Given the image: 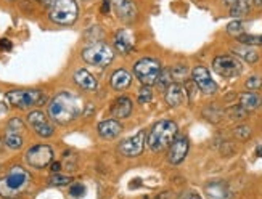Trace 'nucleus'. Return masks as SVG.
Returning a JSON list of instances; mask_svg holds the SVG:
<instances>
[{
	"label": "nucleus",
	"instance_id": "f257e3e1",
	"mask_svg": "<svg viewBox=\"0 0 262 199\" xmlns=\"http://www.w3.org/2000/svg\"><path fill=\"white\" fill-rule=\"evenodd\" d=\"M84 111V103L77 95L70 92H60L49 104V116L53 122L66 125L76 121Z\"/></svg>",
	"mask_w": 262,
	"mask_h": 199
},
{
	"label": "nucleus",
	"instance_id": "f03ea898",
	"mask_svg": "<svg viewBox=\"0 0 262 199\" xmlns=\"http://www.w3.org/2000/svg\"><path fill=\"white\" fill-rule=\"evenodd\" d=\"M31 183V173L19 166H15L8 170L7 175L0 179V196L11 199L19 196Z\"/></svg>",
	"mask_w": 262,
	"mask_h": 199
},
{
	"label": "nucleus",
	"instance_id": "7ed1b4c3",
	"mask_svg": "<svg viewBox=\"0 0 262 199\" xmlns=\"http://www.w3.org/2000/svg\"><path fill=\"white\" fill-rule=\"evenodd\" d=\"M177 132L179 127L174 121H159L151 127L150 134H148L146 145L155 153H159V151H163L172 145V142L177 137Z\"/></svg>",
	"mask_w": 262,
	"mask_h": 199
},
{
	"label": "nucleus",
	"instance_id": "20e7f679",
	"mask_svg": "<svg viewBox=\"0 0 262 199\" xmlns=\"http://www.w3.org/2000/svg\"><path fill=\"white\" fill-rule=\"evenodd\" d=\"M77 15L79 7L74 0H56L49 11L50 21L60 26H71L73 23H76Z\"/></svg>",
	"mask_w": 262,
	"mask_h": 199
},
{
	"label": "nucleus",
	"instance_id": "39448f33",
	"mask_svg": "<svg viewBox=\"0 0 262 199\" xmlns=\"http://www.w3.org/2000/svg\"><path fill=\"white\" fill-rule=\"evenodd\" d=\"M113 58H115V52L103 42L90 43L82 50V60L97 68H106L113 61Z\"/></svg>",
	"mask_w": 262,
	"mask_h": 199
},
{
	"label": "nucleus",
	"instance_id": "423d86ee",
	"mask_svg": "<svg viewBox=\"0 0 262 199\" xmlns=\"http://www.w3.org/2000/svg\"><path fill=\"white\" fill-rule=\"evenodd\" d=\"M8 104L19 109H28L32 106H40L45 101V97L40 90H11L5 93Z\"/></svg>",
	"mask_w": 262,
	"mask_h": 199
},
{
	"label": "nucleus",
	"instance_id": "0eeeda50",
	"mask_svg": "<svg viewBox=\"0 0 262 199\" xmlns=\"http://www.w3.org/2000/svg\"><path fill=\"white\" fill-rule=\"evenodd\" d=\"M134 74L142 85H153L161 74V63L155 58H142L134 64Z\"/></svg>",
	"mask_w": 262,
	"mask_h": 199
},
{
	"label": "nucleus",
	"instance_id": "6e6552de",
	"mask_svg": "<svg viewBox=\"0 0 262 199\" xmlns=\"http://www.w3.org/2000/svg\"><path fill=\"white\" fill-rule=\"evenodd\" d=\"M212 69L224 79H235L243 73V64L233 55H221L212 60Z\"/></svg>",
	"mask_w": 262,
	"mask_h": 199
},
{
	"label": "nucleus",
	"instance_id": "1a4fd4ad",
	"mask_svg": "<svg viewBox=\"0 0 262 199\" xmlns=\"http://www.w3.org/2000/svg\"><path fill=\"white\" fill-rule=\"evenodd\" d=\"M26 162L34 169H45L53 159V149L49 145H36L26 151Z\"/></svg>",
	"mask_w": 262,
	"mask_h": 199
},
{
	"label": "nucleus",
	"instance_id": "9d476101",
	"mask_svg": "<svg viewBox=\"0 0 262 199\" xmlns=\"http://www.w3.org/2000/svg\"><path fill=\"white\" fill-rule=\"evenodd\" d=\"M145 137H146V132L145 130H140L137 135L126 138L119 145V153L122 156H126V158H137V156H140L143 148H145V143H146L145 142Z\"/></svg>",
	"mask_w": 262,
	"mask_h": 199
},
{
	"label": "nucleus",
	"instance_id": "9b49d317",
	"mask_svg": "<svg viewBox=\"0 0 262 199\" xmlns=\"http://www.w3.org/2000/svg\"><path fill=\"white\" fill-rule=\"evenodd\" d=\"M28 124L34 128V132H36L42 138H49L55 132L52 122L47 119V116H45L43 113H40V111L29 113L28 114Z\"/></svg>",
	"mask_w": 262,
	"mask_h": 199
},
{
	"label": "nucleus",
	"instance_id": "f8f14e48",
	"mask_svg": "<svg viewBox=\"0 0 262 199\" xmlns=\"http://www.w3.org/2000/svg\"><path fill=\"white\" fill-rule=\"evenodd\" d=\"M191 79L198 85L200 92L206 93V95H212V93L217 92V84L212 80L211 73L204 66H196L195 69H193Z\"/></svg>",
	"mask_w": 262,
	"mask_h": 199
},
{
	"label": "nucleus",
	"instance_id": "ddd939ff",
	"mask_svg": "<svg viewBox=\"0 0 262 199\" xmlns=\"http://www.w3.org/2000/svg\"><path fill=\"white\" fill-rule=\"evenodd\" d=\"M188 149H190V143H188V138L187 137H179L176 138L172 145L169 148V153H167V161L170 164H180L182 161L185 159V156L188 154Z\"/></svg>",
	"mask_w": 262,
	"mask_h": 199
},
{
	"label": "nucleus",
	"instance_id": "4468645a",
	"mask_svg": "<svg viewBox=\"0 0 262 199\" xmlns=\"http://www.w3.org/2000/svg\"><path fill=\"white\" fill-rule=\"evenodd\" d=\"M111 7L115 8L116 15L122 21H134L137 16V7L132 0H110Z\"/></svg>",
	"mask_w": 262,
	"mask_h": 199
},
{
	"label": "nucleus",
	"instance_id": "2eb2a0df",
	"mask_svg": "<svg viewBox=\"0 0 262 199\" xmlns=\"http://www.w3.org/2000/svg\"><path fill=\"white\" fill-rule=\"evenodd\" d=\"M185 87L179 82H172L166 90V103L170 108H177L185 101Z\"/></svg>",
	"mask_w": 262,
	"mask_h": 199
},
{
	"label": "nucleus",
	"instance_id": "dca6fc26",
	"mask_svg": "<svg viewBox=\"0 0 262 199\" xmlns=\"http://www.w3.org/2000/svg\"><path fill=\"white\" fill-rule=\"evenodd\" d=\"M130 113H132V101L127 97H119L118 100H115L111 106V116L118 121L129 118Z\"/></svg>",
	"mask_w": 262,
	"mask_h": 199
},
{
	"label": "nucleus",
	"instance_id": "f3484780",
	"mask_svg": "<svg viewBox=\"0 0 262 199\" xmlns=\"http://www.w3.org/2000/svg\"><path fill=\"white\" fill-rule=\"evenodd\" d=\"M97 130H98L100 137H103L106 140H113V138H116L118 135H121L122 125L119 124L118 119H108V121L100 122L98 127H97Z\"/></svg>",
	"mask_w": 262,
	"mask_h": 199
},
{
	"label": "nucleus",
	"instance_id": "a211bd4d",
	"mask_svg": "<svg viewBox=\"0 0 262 199\" xmlns=\"http://www.w3.org/2000/svg\"><path fill=\"white\" fill-rule=\"evenodd\" d=\"M74 82L82 90H87V92H94L98 87L95 77L90 74L87 69H77V71L74 73Z\"/></svg>",
	"mask_w": 262,
	"mask_h": 199
},
{
	"label": "nucleus",
	"instance_id": "6ab92c4d",
	"mask_svg": "<svg viewBox=\"0 0 262 199\" xmlns=\"http://www.w3.org/2000/svg\"><path fill=\"white\" fill-rule=\"evenodd\" d=\"M115 49L122 53V55H127L132 49H134V40H132V36L127 32V31H118L116 36H115Z\"/></svg>",
	"mask_w": 262,
	"mask_h": 199
},
{
	"label": "nucleus",
	"instance_id": "aec40b11",
	"mask_svg": "<svg viewBox=\"0 0 262 199\" xmlns=\"http://www.w3.org/2000/svg\"><path fill=\"white\" fill-rule=\"evenodd\" d=\"M111 87L115 90H124L132 84V76L126 69H118V71L111 76Z\"/></svg>",
	"mask_w": 262,
	"mask_h": 199
},
{
	"label": "nucleus",
	"instance_id": "412c9836",
	"mask_svg": "<svg viewBox=\"0 0 262 199\" xmlns=\"http://www.w3.org/2000/svg\"><path fill=\"white\" fill-rule=\"evenodd\" d=\"M208 199H227L229 197V188L222 182H212L206 186Z\"/></svg>",
	"mask_w": 262,
	"mask_h": 199
},
{
	"label": "nucleus",
	"instance_id": "4be33fe9",
	"mask_svg": "<svg viewBox=\"0 0 262 199\" xmlns=\"http://www.w3.org/2000/svg\"><path fill=\"white\" fill-rule=\"evenodd\" d=\"M254 0H236V2L230 7V15L233 18H243L246 15H249V11L253 10Z\"/></svg>",
	"mask_w": 262,
	"mask_h": 199
},
{
	"label": "nucleus",
	"instance_id": "5701e85b",
	"mask_svg": "<svg viewBox=\"0 0 262 199\" xmlns=\"http://www.w3.org/2000/svg\"><path fill=\"white\" fill-rule=\"evenodd\" d=\"M240 104L246 111H254L262 104V100H260V97L257 95V93L246 92V93H242V95H240Z\"/></svg>",
	"mask_w": 262,
	"mask_h": 199
},
{
	"label": "nucleus",
	"instance_id": "b1692460",
	"mask_svg": "<svg viewBox=\"0 0 262 199\" xmlns=\"http://www.w3.org/2000/svg\"><path fill=\"white\" fill-rule=\"evenodd\" d=\"M4 142L8 148L11 149H19L23 146V137H21V132H16V130H11V128L7 127V132H5V137H4Z\"/></svg>",
	"mask_w": 262,
	"mask_h": 199
},
{
	"label": "nucleus",
	"instance_id": "393cba45",
	"mask_svg": "<svg viewBox=\"0 0 262 199\" xmlns=\"http://www.w3.org/2000/svg\"><path fill=\"white\" fill-rule=\"evenodd\" d=\"M233 52H235L238 56H240V58H243V60H245L246 63H256V61L259 60L257 52L253 49V47H249V45L238 47V49H233Z\"/></svg>",
	"mask_w": 262,
	"mask_h": 199
},
{
	"label": "nucleus",
	"instance_id": "a878e982",
	"mask_svg": "<svg viewBox=\"0 0 262 199\" xmlns=\"http://www.w3.org/2000/svg\"><path fill=\"white\" fill-rule=\"evenodd\" d=\"M172 74H170V69H161V74H159V77H158V80H156V85H158V89L159 90H163V92H166L167 90V87L172 84Z\"/></svg>",
	"mask_w": 262,
	"mask_h": 199
},
{
	"label": "nucleus",
	"instance_id": "bb28decb",
	"mask_svg": "<svg viewBox=\"0 0 262 199\" xmlns=\"http://www.w3.org/2000/svg\"><path fill=\"white\" fill-rule=\"evenodd\" d=\"M170 74H172V80L176 82H184L188 77V68L185 64H176L170 69Z\"/></svg>",
	"mask_w": 262,
	"mask_h": 199
},
{
	"label": "nucleus",
	"instance_id": "cd10ccee",
	"mask_svg": "<svg viewBox=\"0 0 262 199\" xmlns=\"http://www.w3.org/2000/svg\"><path fill=\"white\" fill-rule=\"evenodd\" d=\"M249 111H246L242 104H235V106H230L229 109H227V114H229V118L233 119V121H242L245 119L248 116Z\"/></svg>",
	"mask_w": 262,
	"mask_h": 199
},
{
	"label": "nucleus",
	"instance_id": "c85d7f7f",
	"mask_svg": "<svg viewBox=\"0 0 262 199\" xmlns=\"http://www.w3.org/2000/svg\"><path fill=\"white\" fill-rule=\"evenodd\" d=\"M238 42L243 45H249V47H256V45H262V36H251V34H242V36L236 37Z\"/></svg>",
	"mask_w": 262,
	"mask_h": 199
},
{
	"label": "nucleus",
	"instance_id": "c756f323",
	"mask_svg": "<svg viewBox=\"0 0 262 199\" xmlns=\"http://www.w3.org/2000/svg\"><path fill=\"white\" fill-rule=\"evenodd\" d=\"M153 100V90L151 85H143L139 92V103L145 104V103H150Z\"/></svg>",
	"mask_w": 262,
	"mask_h": 199
},
{
	"label": "nucleus",
	"instance_id": "7c9ffc66",
	"mask_svg": "<svg viewBox=\"0 0 262 199\" xmlns=\"http://www.w3.org/2000/svg\"><path fill=\"white\" fill-rule=\"evenodd\" d=\"M243 31H245V28H243V23H242L240 19H236V21H232L230 25L227 26V32H229V34H232V36H235V37L242 36V34H243Z\"/></svg>",
	"mask_w": 262,
	"mask_h": 199
},
{
	"label": "nucleus",
	"instance_id": "2f4dec72",
	"mask_svg": "<svg viewBox=\"0 0 262 199\" xmlns=\"http://www.w3.org/2000/svg\"><path fill=\"white\" fill-rule=\"evenodd\" d=\"M204 118L209 119L211 122H219L222 118V111L214 106H209L208 109H204Z\"/></svg>",
	"mask_w": 262,
	"mask_h": 199
},
{
	"label": "nucleus",
	"instance_id": "473e14b6",
	"mask_svg": "<svg viewBox=\"0 0 262 199\" xmlns=\"http://www.w3.org/2000/svg\"><path fill=\"white\" fill-rule=\"evenodd\" d=\"M49 182L53 186H66V185L71 183V179L70 177H64V175H60V173H53Z\"/></svg>",
	"mask_w": 262,
	"mask_h": 199
},
{
	"label": "nucleus",
	"instance_id": "72a5a7b5",
	"mask_svg": "<svg viewBox=\"0 0 262 199\" xmlns=\"http://www.w3.org/2000/svg\"><path fill=\"white\" fill-rule=\"evenodd\" d=\"M233 135L238 140H248L249 137H251V128H249L248 125H238L233 130Z\"/></svg>",
	"mask_w": 262,
	"mask_h": 199
},
{
	"label": "nucleus",
	"instance_id": "f704fd0d",
	"mask_svg": "<svg viewBox=\"0 0 262 199\" xmlns=\"http://www.w3.org/2000/svg\"><path fill=\"white\" fill-rule=\"evenodd\" d=\"M262 87V79L259 76H251L246 80V89L248 90H259Z\"/></svg>",
	"mask_w": 262,
	"mask_h": 199
},
{
	"label": "nucleus",
	"instance_id": "c9c22d12",
	"mask_svg": "<svg viewBox=\"0 0 262 199\" xmlns=\"http://www.w3.org/2000/svg\"><path fill=\"white\" fill-rule=\"evenodd\" d=\"M185 90H187V92H185V93H187V97H188L190 100H193V98L196 97V92H198L200 89H198V85H196L195 82H193V79H191V80H187V82H185Z\"/></svg>",
	"mask_w": 262,
	"mask_h": 199
},
{
	"label": "nucleus",
	"instance_id": "e433bc0d",
	"mask_svg": "<svg viewBox=\"0 0 262 199\" xmlns=\"http://www.w3.org/2000/svg\"><path fill=\"white\" fill-rule=\"evenodd\" d=\"M85 193V186L82 183H74L71 188H70V194L73 197H81Z\"/></svg>",
	"mask_w": 262,
	"mask_h": 199
},
{
	"label": "nucleus",
	"instance_id": "4c0bfd02",
	"mask_svg": "<svg viewBox=\"0 0 262 199\" xmlns=\"http://www.w3.org/2000/svg\"><path fill=\"white\" fill-rule=\"evenodd\" d=\"M8 128H11V130H16V132H23V130H25V124H23L21 119L13 118L8 122Z\"/></svg>",
	"mask_w": 262,
	"mask_h": 199
},
{
	"label": "nucleus",
	"instance_id": "58836bf2",
	"mask_svg": "<svg viewBox=\"0 0 262 199\" xmlns=\"http://www.w3.org/2000/svg\"><path fill=\"white\" fill-rule=\"evenodd\" d=\"M179 199H201V196L198 193H195V191H187V193L182 194Z\"/></svg>",
	"mask_w": 262,
	"mask_h": 199
},
{
	"label": "nucleus",
	"instance_id": "ea45409f",
	"mask_svg": "<svg viewBox=\"0 0 262 199\" xmlns=\"http://www.w3.org/2000/svg\"><path fill=\"white\" fill-rule=\"evenodd\" d=\"M110 10H111L110 0H103V5H101V13H103V15H108V13H110Z\"/></svg>",
	"mask_w": 262,
	"mask_h": 199
},
{
	"label": "nucleus",
	"instance_id": "a19ab883",
	"mask_svg": "<svg viewBox=\"0 0 262 199\" xmlns=\"http://www.w3.org/2000/svg\"><path fill=\"white\" fill-rule=\"evenodd\" d=\"M0 49L10 50V49H11V42H10V40H7V39H2V40H0Z\"/></svg>",
	"mask_w": 262,
	"mask_h": 199
},
{
	"label": "nucleus",
	"instance_id": "79ce46f5",
	"mask_svg": "<svg viewBox=\"0 0 262 199\" xmlns=\"http://www.w3.org/2000/svg\"><path fill=\"white\" fill-rule=\"evenodd\" d=\"M60 170H61V164L60 162H53L52 164V172L53 173H58Z\"/></svg>",
	"mask_w": 262,
	"mask_h": 199
},
{
	"label": "nucleus",
	"instance_id": "37998d69",
	"mask_svg": "<svg viewBox=\"0 0 262 199\" xmlns=\"http://www.w3.org/2000/svg\"><path fill=\"white\" fill-rule=\"evenodd\" d=\"M235 2H236V0H222V4H224L225 7H232Z\"/></svg>",
	"mask_w": 262,
	"mask_h": 199
},
{
	"label": "nucleus",
	"instance_id": "c03bdc74",
	"mask_svg": "<svg viewBox=\"0 0 262 199\" xmlns=\"http://www.w3.org/2000/svg\"><path fill=\"white\" fill-rule=\"evenodd\" d=\"M40 2H42L43 5H49V7H52V5L56 2V0H40Z\"/></svg>",
	"mask_w": 262,
	"mask_h": 199
},
{
	"label": "nucleus",
	"instance_id": "a18cd8bd",
	"mask_svg": "<svg viewBox=\"0 0 262 199\" xmlns=\"http://www.w3.org/2000/svg\"><path fill=\"white\" fill-rule=\"evenodd\" d=\"M256 154H257L259 158H262V146H259V148L256 149Z\"/></svg>",
	"mask_w": 262,
	"mask_h": 199
},
{
	"label": "nucleus",
	"instance_id": "49530a36",
	"mask_svg": "<svg viewBox=\"0 0 262 199\" xmlns=\"http://www.w3.org/2000/svg\"><path fill=\"white\" fill-rule=\"evenodd\" d=\"M254 5L256 7H262V0H254Z\"/></svg>",
	"mask_w": 262,
	"mask_h": 199
},
{
	"label": "nucleus",
	"instance_id": "de8ad7c7",
	"mask_svg": "<svg viewBox=\"0 0 262 199\" xmlns=\"http://www.w3.org/2000/svg\"><path fill=\"white\" fill-rule=\"evenodd\" d=\"M4 109H5V108L2 106V103H0V113H4Z\"/></svg>",
	"mask_w": 262,
	"mask_h": 199
},
{
	"label": "nucleus",
	"instance_id": "09e8293b",
	"mask_svg": "<svg viewBox=\"0 0 262 199\" xmlns=\"http://www.w3.org/2000/svg\"><path fill=\"white\" fill-rule=\"evenodd\" d=\"M39 2H40V0H39Z\"/></svg>",
	"mask_w": 262,
	"mask_h": 199
}]
</instances>
